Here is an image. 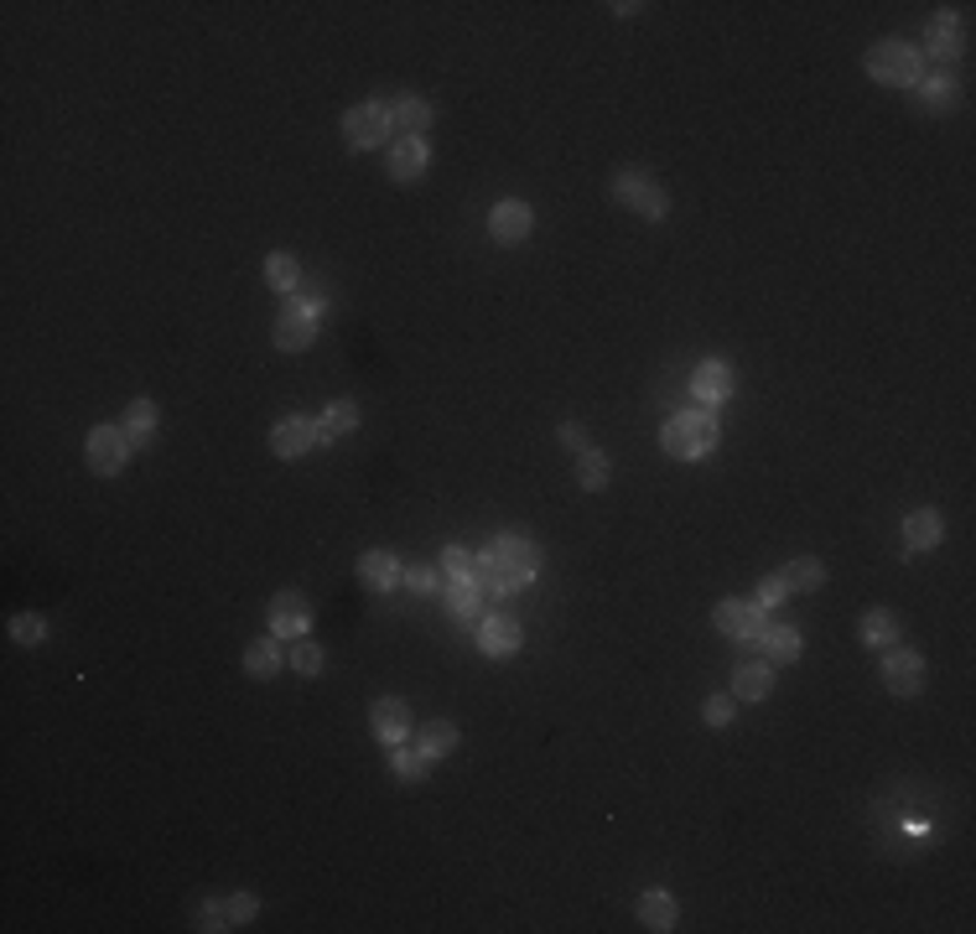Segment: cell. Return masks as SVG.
<instances>
[{
  "label": "cell",
  "mask_w": 976,
  "mask_h": 934,
  "mask_svg": "<svg viewBox=\"0 0 976 934\" xmlns=\"http://www.w3.org/2000/svg\"><path fill=\"white\" fill-rule=\"evenodd\" d=\"M535 571H541V545L524 535H499L489 545V556L473 560V586L483 597H509L535 582Z\"/></svg>",
  "instance_id": "6da1fadb"
},
{
  "label": "cell",
  "mask_w": 976,
  "mask_h": 934,
  "mask_svg": "<svg viewBox=\"0 0 976 934\" xmlns=\"http://www.w3.org/2000/svg\"><path fill=\"white\" fill-rule=\"evenodd\" d=\"M961 47H966V26H961V16H955V11H940L925 31V52H935V58H955Z\"/></svg>",
  "instance_id": "ffe728a7"
},
{
  "label": "cell",
  "mask_w": 976,
  "mask_h": 934,
  "mask_svg": "<svg viewBox=\"0 0 976 934\" xmlns=\"http://www.w3.org/2000/svg\"><path fill=\"white\" fill-rule=\"evenodd\" d=\"M287 665L296 670V676H322V649L312 644V639H296L287 654Z\"/></svg>",
  "instance_id": "d590c367"
},
{
  "label": "cell",
  "mask_w": 976,
  "mask_h": 934,
  "mask_svg": "<svg viewBox=\"0 0 976 934\" xmlns=\"http://www.w3.org/2000/svg\"><path fill=\"white\" fill-rule=\"evenodd\" d=\"M883 685L893 691V696H920V685H925V659L904 644H893V649L883 654Z\"/></svg>",
  "instance_id": "9c48e42d"
},
{
  "label": "cell",
  "mask_w": 976,
  "mask_h": 934,
  "mask_svg": "<svg viewBox=\"0 0 976 934\" xmlns=\"http://www.w3.org/2000/svg\"><path fill=\"white\" fill-rule=\"evenodd\" d=\"M255 913H261V898H255V893H235V898H229V919H235V924H250Z\"/></svg>",
  "instance_id": "b9f144b4"
},
{
  "label": "cell",
  "mask_w": 976,
  "mask_h": 934,
  "mask_svg": "<svg viewBox=\"0 0 976 934\" xmlns=\"http://www.w3.org/2000/svg\"><path fill=\"white\" fill-rule=\"evenodd\" d=\"M390 119H395V136L421 140L431 130V104H427V99H416V93H405V99L390 104Z\"/></svg>",
  "instance_id": "7402d4cb"
},
{
  "label": "cell",
  "mask_w": 976,
  "mask_h": 934,
  "mask_svg": "<svg viewBox=\"0 0 976 934\" xmlns=\"http://www.w3.org/2000/svg\"><path fill=\"white\" fill-rule=\"evenodd\" d=\"M473 551H462V545H447V551H442V577H447V582H457V577H473Z\"/></svg>",
  "instance_id": "f35d334b"
},
{
  "label": "cell",
  "mask_w": 976,
  "mask_h": 934,
  "mask_svg": "<svg viewBox=\"0 0 976 934\" xmlns=\"http://www.w3.org/2000/svg\"><path fill=\"white\" fill-rule=\"evenodd\" d=\"M427 769H431V758L427 753H421V747H395V753H390V773H395V779H401V784H416V779H427Z\"/></svg>",
  "instance_id": "1f68e13d"
},
{
  "label": "cell",
  "mask_w": 976,
  "mask_h": 934,
  "mask_svg": "<svg viewBox=\"0 0 976 934\" xmlns=\"http://www.w3.org/2000/svg\"><path fill=\"white\" fill-rule=\"evenodd\" d=\"M11 639H16V644H42V639H48V618H42V613H16V618H11Z\"/></svg>",
  "instance_id": "8d00e7d4"
},
{
  "label": "cell",
  "mask_w": 976,
  "mask_h": 934,
  "mask_svg": "<svg viewBox=\"0 0 976 934\" xmlns=\"http://www.w3.org/2000/svg\"><path fill=\"white\" fill-rule=\"evenodd\" d=\"M556 437H561L567 446H576V452H587V437H582V426H576V420H567V426H561Z\"/></svg>",
  "instance_id": "7bdbcfd3"
},
{
  "label": "cell",
  "mask_w": 976,
  "mask_h": 934,
  "mask_svg": "<svg viewBox=\"0 0 976 934\" xmlns=\"http://www.w3.org/2000/svg\"><path fill=\"white\" fill-rule=\"evenodd\" d=\"M244 670L255 680L281 676V639H255V644L244 649Z\"/></svg>",
  "instance_id": "484cf974"
},
{
  "label": "cell",
  "mask_w": 976,
  "mask_h": 934,
  "mask_svg": "<svg viewBox=\"0 0 976 934\" xmlns=\"http://www.w3.org/2000/svg\"><path fill=\"white\" fill-rule=\"evenodd\" d=\"M401 560L390 556V551H364L358 556V582L369 586V592H395L401 586Z\"/></svg>",
  "instance_id": "2e32d148"
},
{
  "label": "cell",
  "mask_w": 976,
  "mask_h": 934,
  "mask_svg": "<svg viewBox=\"0 0 976 934\" xmlns=\"http://www.w3.org/2000/svg\"><path fill=\"white\" fill-rule=\"evenodd\" d=\"M442 597H447V613H457V618H473L478 613V592L473 577H457V582H442Z\"/></svg>",
  "instance_id": "d6a6232c"
},
{
  "label": "cell",
  "mask_w": 976,
  "mask_h": 934,
  "mask_svg": "<svg viewBox=\"0 0 976 934\" xmlns=\"http://www.w3.org/2000/svg\"><path fill=\"white\" fill-rule=\"evenodd\" d=\"M779 577L789 582V592H821V586H826V566H821V560H810V556H800V560H789Z\"/></svg>",
  "instance_id": "f546056e"
},
{
  "label": "cell",
  "mask_w": 976,
  "mask_h": 934,
  "mask_svg": "<svg viewBox=\"0 0 976 934\" xmlns=\"http://www.w3.org/2000/svg\"><path fill=\"white\" fill-rule=\"evenodd\" d=\"M369 717H375V737H380V743H390V747L405 743V732H410V706H405L401 696H380Z\"/></svg>",
  "instance_id": "9a60e30c"
},
{
  "label": "cell",
  "mask_w": 976,
  "mask_h": 934,
  "mask_svg": "<svg viewBox=\"0 0 976 934\" xmlns=\"http://www.w3.org/2000/svg\"><path fill=\"white\" fill-rule=\"evenodd\" d=\"M759 644L769 654V665H795L800 659V629H789V623H763Z\"/></svg>",
  "instance_id": "cb8c5ba5"
},
{
  "label": "cell",
  "mask_w": 976,
  "mask_h": 934,
  "mask_svg": "<svg viewBox=\"0 0 976 934\" xmlns=\"http://www.w3.org/2000/svg\"><path fill=\"white\" fill-rule=\"evenodd\" d=\"M265 280H270V291H281V296H291V291L302 286V265H296V255H287V250H276V255H265Z\"/></svg>",
  "instance_id": "4316f807"
},
{
  "label": "cell",
  "mask_w": 976,
  "mask_h": 934,
  "mask_svg": "<svg viewBox=\"0 0 976 934\" xmlns=\"http://www.w3.org/2000/svg\"><path fill=\"white\" fill-rule=\"evenodd\" d=\"M317 323H322V296H296L276 317V343L287 353H302L317 338Z\"/></svg>",
  "instance_id": "277c9868"
},
{
  "label": "cell",
  "mask_w": 976,
  "mask_h": 934,
  "mask_svg": "<svg viewBox=\"0 0 976 934\" xmlns=\"http://www.w3.org/2000/svg\"><path fill=\"white\" fill-rule=\"evenodd\" d=\"M769 691H774V665L769 659H753V665L733 670V696L738 700H769Z\"/></svg>",
  "instance_id": "603a6c76"
},
{
  "label": "cell",
  "mask_w": 976,
  "mask_h": 934,
  "mask_svg": "<svg viewBox=\"0 0 976 934\" xmlns=\"http://www.w3.org/2000/svg\"><path fill=\"white\" fill-rule=\"evenodd\" d=\"M867 78L888 84V89H914L925 78V52L899 42V37H888V42H878L867 52Z\"/></svg>",
  "instance_id": "3957f363"
},
{
  "label": "cell",
  "mask_w": 976,
  "mask_h": 934,
  "mask_svg": "<svg viewBox=\"0 0 976 934\" xmlns=\"http://www.w3.org/2000/svg\"><path fill=\"white\" fill-rule=\"evenodd\" d=\"M156 426H162L156 400H130V405H125V416H119V431L130 437V446H151V442H156Z\"/></svg>",
  "instance_id": "d6986e66"
},
{
  "label": "cell",
  "mask_w": 976,
  "mask_h": 934,
  "mask_svg": "<svg viewBox=\"0 0 976 934\" xmlns=\"http://www.w3.org/2000/svg\"><path fill=\"white\" fill-rule=\"evenodd\" d=\"M785 597H789V582H785V577H763L753 607H759V613H774V607H785Z\"/></svg>",
  "instance_id": "ab89813d"
},
{
  "label": "cell",
  "mask_w": 976,
  "mask_h": 934,
  "mask_svg": "<svg viewBox=\"0 0 976 934\" xmlns=\"http://www.w3.org/2000/svg\"><path fill=\"white\" fill-rule=\"evenodd\" d=\"M712 623H717V633H727V639L759 644L763 613H759L753 603H738V597H727V603H717V607H712Z\"/></svg>",
  "instance_id": "4fadbf2b"
},
{
  "label": "cell",
  "mask_w": 976,
  "mask_h": 934,
  "mask_svg": "<svg viewBox=\"0 0 976 934\" xmlns=\"http://www.w3.org/2000/svg\"><path fill=\"white\" fill-rule=\"evenodd\" d=\"M940 535H946V525H940V514H935V509H914L904 519V551H909V556H920V551H935V545H940Z\"/></svg>",
  "instance_id": "44dd1931"
},
{
  "label": "cell",
  "mask_w": 976,
  "mask_h": 934,
  "mask_svg": "<svg viewBox=\"0 0 976 934\" xmlns=\"http://www.w3.org/2000/svg\"><path fill=\"white\" fill-rule=\"evenodd\" d=\"M354 426H358V405H354V400H333V405L322 411V420H317L322 442H333V437H348Z\"/></svg>",
  "instance_id": "f1b7e54d"
},
{
  "label": "cell",
  "mask_w": 976,
  "mask_h": 934,
  "mask_svg": "<svg viewBox=\"0 0 976 934\" xmlns=\"http://www.w3.org/2000/svg\"><path fill=\"white\" fill-rule=\"evenodd\" d=\"M317 442H322V431H317V420H307V416H281L270 426V452H276V457H307Z\"/></svg>",
  "instance_id": "30bf717a"
},
{
  "label": "cell",
  "mask_w": 976,
  "mask_h": 934,
  "mask_svg": "<svg viewBox=\"0 0 976 934\" xmlns=\"http://www.w3.org/2000/svg\"><path fill=\"white\" fill-rule=\"evenodd\" d=\"M920 89H925V104L929 110H955V99H961V89H955V78H920Z\"/></svg>",
  "instance_id": "e575fe53"
},
{
  "label": "cell",
  "mask_w": 976,
  "mask_h": 934,
  "mask_svg": "<svg viewBox=\"0 0 976 934\" xmlns=\"http://www.w3.org/2000/svg\"><path fill=\"white\" fill-rule=\"evenodd\" d=\"M401 582L410 586L416 597H431V592H442V571H431V566H410Z\"/></svg>",
  "instance_id": "60d3db41"
},
{
  "label": "cell",
  "mask_w": 976,
  "mask_h": 934,
  "mask_svg": "<svg viewBox=\"0 0 976 934\" xmlns=\"http://www.w3.org/2000/svg\"><path fill=\"white\" fill-rule=\"evenodd\" d=\"M192 919H198V930H203V934L235 930V919H229V898H224V904H218V898H198V904H192Z\"/></svg>",
  "instance_id": "836d02e7"
},
{
  "label": "cell",
  "mask_w": 976,
  "mask_h": 934,
  "mask_svg": "<svg viewBox=\"0 0 976 934\" xmlns=\"http://www.w3.org/2000/svg\"><path fill=\"white\" fill-rule=\"evenodd\" d=\"M675 898L670 893H660V887H649L639 898V924L644 930H655V934H666V930H675Z\"/></svg>",
  "instance_id": "d4e9b609"
},
{
  "label": "cell",
  "mask_w": 976,
  "mask_h": 934,
  "mask_svg": "<svg viewBox=\"0 0 976 934\" xmlns=\"http://www.w3.org/2000/svg\"><path fill=\"white\" fill-rule=\"evenodd\" d=\"M608 478H613V467H608V457L597 452V446H587V452H576V483L582 489H608Z\"/></svg>",
  "instance_id": "4dcf8cb0"
},
{
  "label": "cell",
  "mask_w": 976,
  "mask_h": 934,
  "mask_svg": "<svg viewBox=\"0 0 976 934\" xmlns=\"http://www.w3.org/2000/svg\"><path fill=\"white\" fill-rule=\"evenodd\" d=\"M733 717H738V696H733V691L707 696V706H701V722H707V727H727Z\"/></svg>",
  "instance_id": "74e56055"
},
{
  "label": "cell",
  "mask_w": 976,
  "mask_h": 934,
  "mask_svg": "<svg viewBox=\"0 0 976 934\" xmlns=\"http://www.w3.org/2000/svg\"><path fill=\"white\" fill-rule=\"evenodd\" d=\"M416 747H421L431 763H436V758L457 753V727H453V722H427L421 732H416Z\"/></svg>",
  "instance_id": "83f0119b"
},
{
  "label": "cell",
  "mask_w": 976,
  "mask_h": 934,
  "mask_svg": "<svg viewBox=\"0 0 976 934\" xmlns=\"http://www.w3.org/2000/svg\"><path fill=\"white\" fill-rule=\"evenodd\" d=\"M660 442H666L670 457H681V463H701V457H712V452H717V416H712V411H681V416L666 420Z\"/></svg>",
  "instance_id": "7a4b0ae2"
},
{
  "label": "cell",
  "mask_w": 976,
  "mask_h": 934,
  "mask_svg": "<svg viewBox=\"0 0 976 934\" xmlns=\"http://www.w3.org/2000/svg\"><path fill=\"white\" fill-rule=\"evenodd\" d=\"M84 452H89V467H94L99 478H115L119 467H125V457H130L136 446H130V437H125L119 426H94Z\"/></svg>",
  "instance_id": "52a82bcc"
},
{
  "label": "cell",
  "mask_w": 976,
  "mask_h": 934,
  "mask_svg": "<svg viewBox=\"0 0 976 934\" xmlns=\"http://www.w3.org/2000/svg\"><path fill=\"white\" fill-rule=\"evenodd\" d=\"M858 633H862V644H873V649H893V644L904 639V623H899L893 607H867Z\"/></svg>",
  "instance_id": "ac0fdd59"
},
{
  "label": "cell",
  "mask_w": 976,
  "mask_h": 934,
  "mask_svg": "<svg viewBox=\"0 0 976 934\" xmlns=\"http://www.w3.org/2000/svg\"><path fill=\"white\" fill-rule=\"evenodd\" d=\"M530 229H535V209L520 203V198H504V203L489 209V234L499 244H520V239H530Z\"/></svg>",
  "instance_id": "5bb4252c"
},
{
  "label": "cell",
  "mask_w": 976,
  "mask_h": 934,
  "mask_svg": "<svg viewBox=\"0 0 976 934\" xmlns=\"http://www.w3.org/2000/svg\"><path fill=\"white\" fill-rule=\"evenodd\" d=\"M270 633H276V639H291V644L312 633V603L302 592H276V597H270Z\"/></svg>",
  "instance_id": "ba28073f"
},
{
  "label": "cell",
  "mask_w": 976,
  "mask_h": 934,
  "mask_svg": "<svg viewBox=\"0 0 976 934\" xmlns=\"http://www.w3.org/2000/svg\"><path fill=\"white\" fill-rule=\"evenodd\" d=\"M421 172H427V140H410V136L390 140V177L395 182H421Z\"/></svg>",
  "instance_id": "e0dca14e"
},
{
  "label": "cell",
  "mask_w": 976,
  "mask_h": 934,
  "mask_svg": "<svg viewBox=\"0 0 976 934\" xmlns=\"http://www.w3.org/2000/svg\"><path fill=\"white\" fill-rule=\"evenodd\" d=\"M520 644H524V629L520 618H509V613H489L478 623V649L489 659H509V654H520Z\"/></svg>",
  "instance_id": "8fae6325"
},
{
  "label": "cell",
  "mask_w": 976,
  "mask_h": 934,
  "mask_svg": "<svg viewBox=\"0 0 976 934\" xmlns=\"http://www.w3.org/2000/svg\"><path fill=\"white\" fill-rule=\"evenodd\" d=\"M733 364L727 358H701L696 364V374H690V395H696V405H722V400H733Z\"/></svg>",
  "instance_id": "7c38bea8"
},
{
  "label": "cell",
  "mask_w": 976,
  "mask_h": 934,
  "mask_svg": "<svg viewBox=\"0 0 976 934\" xmlns=\"http://www.w3.org/2000/svg\"><path fill=\"white\" fill-rule=\"evenodd\" d=\"M395 136V119H390V104H354L343 115V140L348 151H375L384 140Z\"/></svg>",
  "instance_id": "5b68a950"
},
{
  "label": "cell",
  "mask_w": 976,
  "mask_h": 934,
  "mask_svg": "<svg viewBox=\"0 0 976 934\" xmlns=\"http://www.w3.org/2000/svg\"><path fill=\"white\" fill-rule=\"evenodd\" d=\"M613 203L634 209L639 218H655V224L670 213L666 192H660V182H655L649 172H619V177H613Z\"/></svg>",
  "instance_id": "8992f818"
}]
</instances>
